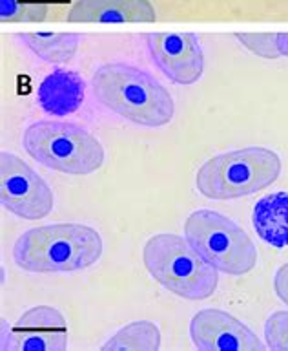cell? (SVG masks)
<instances>
[{"label": "cell", "mask_w": 288, "mask_h": 351, "mask_svg": "<svg viewBox=\"0 0 288 351\" xmlns=\"http://www.w3.org/2000/svg\"><path fill=\"white\" fill-rule=\"evenodd\" d=\"M274 293L288 307V262L283 263L274 274Z\"/></svg>", "instance_id": "19"}, {"label": "cell", "mask_w": 288, "mask_h": 351, "mask_svg": "<svg viewBox=\"0 0 288 351\" xmlns=\"http://www.w3.org/2000/svg\"><path fill=\"white\" fill-rule=\"evenodd\" d=\"M86 82L77 71L57 68L44 77L37 90V104L51 117L75 114L84 103Z\"/></svg>", "instance_id": "11"}, {"label": "cell", "mask_w": 288, "mask_h": 351, "mask_svg": "<svg viewBox=\"0 0 288 351\" xmlns=\"http://www.w3.org/2000/svg\"><path fill=\"white\" fill-rule=\"evenodd\" d=\"M15 38L35 57L51 64L70 62L82 40L79 33H22Z\"/></svg>", "instance_id": "14"}, {"label": "cell", "mask_w": 288, "mask_h": 351, "mask_svg": "<svg viewBox=\"0 0 288 351\" xmlns=\"http://www.w3.org/2000/svg\"><path fill=\"white\" fill-rule=\"evenodd\" d=\"M161 329L152 320H135L109 337L103 351H157L161 348Z\"/></svg>", "instance_id": "15"}, {"label": "cell", "mask_w": 288, "mask_h": 351, "mask_svg": "<svg viewBox=\"0 0 288 351\" xmlns=\"http://www.w3.org/2000/svg\"><path fill=\"white\" fill-rule=\"evenodd\" d=\"M0 203L18 218L35 221L55 207L51 186L29 165L11 152L0 154Z\"/></svg>", "instance_id": "7"}, {"label": "cell", "mask_w": 288, "mask_h": 351, "mask_svg": "<svg viewBox=\"0 0 288 351\" xmlns=\"http://www.w3.org/2000/svg\"><path fill=\"white\" fill-rule=\"evenodd\" d=\"M157 11L150 0H77L68 22H152Z\"/></svg>", "instance_id": "12"}, {"label": "cell", "mask_w": 288, "mask_h": 351, "mask_svg": "<svg viewBox=\"0 0 288 351\" xmlns=\"http://www.w3.org/2000/svg\"><path fill=\"white\" fill-rule=\"evenodd\" d=\"M144 38L153 64L170 81L181 86L201 81L205 51L196 33H150Z\"/></svg>", "instance_id": "8"}, {"label": "cell", "mask_w": 288, "mask_h": 351, "mask_svg": "<svg viewBox=\"0 0 288 351\" xmlns=\"http://www.w3.org/2000/svg\"><path fill=\"white\" fill-rule=\"evenodd\" d=\"M190 339L199 351H265L267 344L234 315L207 307L190 320Z\"/></svg>", "instance_id": "9"}, {"label": "cell", "mask_w": 288, "mask_h": 351, "mask_svg": "<svg viewBox=\"0 0 288 351\" xmlns=\"http://www.w3.org/2000/svg\"><path fill=\"white\" fill-rule=\"evenodd\" d=\"M267 348L274 351H288V311H276L267 318L265 328Z\"/></svg>", "instance_id": "18"}, {"label": "cell", "mask_w": 288, "mask_h": 351, "mask_svg": "<svg viewBox=\"0 0 288 351\" xmlns=\"http://www.w3.org/2000/svg\"><path fill=\"white\" fill-rule=\"evenodd\" d=\"M22 147L38 165L68 176H90L106 159L92 132L66 121H37L24 130Z\"/></svg>", "instance_id": "5"}, {"label": "cell", "mask_w": 288, "mask_h": 351, "mask_svg": "<svg viewBox=\"0 0 288 351\" xmlns=\"http://www.w3.org/2000/svg\"><path fill=\"white\" fill-rule=\"evenodd\" d=\"M142 263L157 284L185 300H207L218 291V269L205 262L179 234L152 236L142 249Z\"/></svg>", "instance_id": "4"}, {"label": "cell", "mask_w": 288, "mask_h": 351, "mask_svg": "<svg viewBox=\"0 0 288 351\" xmlns=\"http://www.w3.org/2000/svg\"><path fill=\"white\" fill-rule=\"evenodd\" d=\"M103 251V236L90 225H38L16 238L13 262L27 273H77L93 267Z\"/></svg>", "instance_id": "2"}, {"label": "cell", "mask_w": 288, "mask_h": 351, "mask_svg": "<svg viewBox=\"0 0 288 351\" xmlns=\"http://www.w3.org/2000/svg\"><path fill=\"white\" fill-rule=\"evenodd\" d=\"M68 324L51 306H35L16 318L10 351H66Z\"/></svg>", "instance_id": "10"}, {"label": "cell", "mask_w": 288, "mask_h": 351, "mask_svg": "<svg viewBox=\"0 0 288 351\" xmlns=\"http://www.w3.org/2000/svg\"><path fill=\"white\" fill-rule=\"evenodd\" d=\"M48 15V0H0L2 22H42Z\"/></svg>", "instance_id": "16"}, {"label": "cell", "mask_w": 288, "mask_h": 351, "mask_svg": "<svg viewBox=\"0 0 288 351\" xmlns=\"http://www.w3.org/2000/svg\"><path fill=\"white\" fill-rule=\"evenodd\" d=\"M185 238L219 273L243 276L256 267L257 247L254 240L234 219L218 210H194L185 221Z\"/></svg>", "instance_id": "6"}, {"label": "cell", "mask_w": 288, "mask_h": 351, "mask_svg": "<svg viewBox=\"0 0 288 351\" xmlns=\"http://www.w3.org/2000/svg\"><path fill=\"white\" fill-rule=\"evenodd\" d=\"M276 44L279 55L288 59V33H276Z\"/></svg>", "instance_id": "20"}, {"label": "cell", "mask_w": 288, "mask_h": 351, "mask_svg": "<svg viewBox=\"0 0 288 351\" xmlns=\"http://www.w3.org/2000/svg\"><path fill=\"white\" fill-rule=\"evenodd\" d=\"M252 225L267 245L288 247V192L278 191L257 199L252 210Z\"/></svg>", "instance_id": "13"}, {"label": "cell", "mask_w": 288, "mask_h": 351, "mask_svg": "<svg viewBox=\"0 0 288 351\" xmlns=\"http://www.w3.org/2000/svg\"><path fill=\"white\" fill-rule=\"evenodd\" d=\"M90 84L99 103L128 123L161 128L174 121L175 103L168 88L137 66L106 62L93 71Z\"/></svg>", "instance_id": "1"}, {"label": "cell", "mask_w": 288, "mask_h": 351, "mask_svg": "<svg viewBox=\"0 0 288 351\" xmlns=\"http://www.w3.org/2000/svg\"><path fill=\"white\" fill-rule=\"evenodd\" d=\"M281 172L283 161L272 148H237L207 159L197 170L196 189L213 202L239 199L274 185Z\"/></svg>", "instance_id": "3"}, {"label": "cell", "mask_w": 288, "mask_h": 351, "mask_svg": "<svg viewBox=\"0 0 288 351\" xmlns=\"http://www.w3.org/2000/svg\"><path fill=\"white\" fill-rule=\"evenodd\" d=\"M243 48L261 59H281L276 44V33H235L234 35Z\"/></svg>", "instance_id": "17"}]
</instances>
